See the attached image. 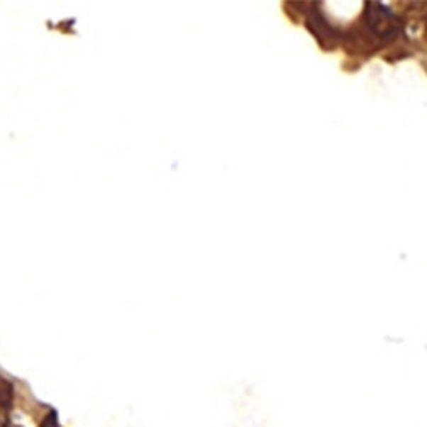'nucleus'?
<instances>
[{
	"label": "nucleus",
	"mask_w": 427,
	"mask_h": 427,
	"mask_svg": "<svg viewBox=\"0 0 427 427\" xmlns=\"http://www.w3.org/2000/svg\"><path fill=\"white\" fill-rule=\"evenodd\" d=\"M366 26L372 36L381 38L383 41H390L400 33V24L395 16L381 4L371 2L366 7Z\"/></svg>",
	"instance_id": "obj_1"
},
{
	"label": "nucleus",
	"mask_w": 427,
	"mask_h": 427,
	"mask_svg": "<svg viewBox=\"0 0 427 427\" xmlns=\"http://www.w3.org/2000/svg\"><path fill=\"white\" fill-rule=\"evenodd\" d=\"M308 28L311 29L313 35L318 38V41H320L321 45H326V47H332L338 38L335 29L326 23L323 16H321V12L318 9H313L311 14H309Z\"/></svg>",
	"instance_id": "obj_2"
}]
</instances>
